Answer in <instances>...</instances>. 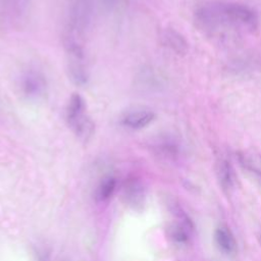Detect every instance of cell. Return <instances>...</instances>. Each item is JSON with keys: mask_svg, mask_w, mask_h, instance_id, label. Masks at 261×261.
Wrapping results in <instances>:
<instances>
[{"mask_svg": "<svg viewBox=\"0 0 261 261\" xmlns=\"http://www.w3.org/2000/svg\"><path fill=\"white\" fill-rule=\"evenodd\" d=\"M65 118L68 126L80 140L87 142L94 135V121L88 115L86 101L80 94L71 95L66 107Z\"/></svg>", "mask_w": 261, "mask_h": 261, "instance_id": "1", "label": "cell"}, {"mask_svg": "<svg viewBox=\"0 0 261 261\" xmlns=\"http://www.w3.org/2000/svg\"><path fill=\"white\" fill-rule=\"evenodd\" d=\"M222 8L227 20L236 29L255 30L258 27V16L251 7L241 3H222Z\"/></svg>", "mask_w": 261, "mask_h": 261, "instance_id": "2", "label": "cell"}, {"mask_svg": "<svg viewBox=\"0 0 261 261\" xmlns=\"http://www.w3.org/2000/svg\"><path fill=\"white\" fill-rule=\"evenodd\" d=\"M19 87L22 95L29 100H40L46 95L48 84L40 70L30 68L21 73Z\"/></svg>", "mask_w": 261, "mask_h": 261, "instance_id": "3", "label": "cell"}, {"mask_svg": "<svg viewBox=\"0 0 261 261\" xmlns=\"http://www.w3.org/2000/svg\"><path fill=\"white\" fill-rule=\"evenodd\" d=\"M66 70L70 81L76 86L88 84L90 74L86 61L85 50L66 51Z\"/></svg>", "mask_w": 261, "mask_h": 261, "instance_id": "4", "label": "cell"}, {"mask_svg": "<svg viewBox=\"0 0 261 261\" xmlns=\"http://www.w3.org/2000/svg\"><path fill=\"white\" fill-rule=\"evenodd\" d=\"M160 40L164 47L177 55H185L189 50V44L186 38L172 28H165L160 33Z\"/></svg>", "mask_w": 261, "mask_h": 261, "instance_id": "5", "label": "cell"}, {"mask_svg": "<svg viewBox=\"0 0 261 261\" xmlns=\"http://www.w3.org/2000/svg\"><path fill=\"white\" fill-rule=\"evenodd\" d=\"M125 202L134 209H141L145 203V188L143 184L135 177L128 178L123 188Z\"/></svg>", "mask_w": 261, "mask_h": 261, "instance_id": "6", "label": "cell"}, {"mask_svg": "<svg viewBox=\"0 0 261 261\" xmlns=\"http://www.w3.org/2000/svg\"><path fill=\"white\" fill-rule=\"evenodd\" d=\"M155 117V113L150 109H136L126 112L121 118V123L130 129H141L149 125Z\"/></svg>", "mask_w": 261, "mask_h": 261, "instance_id": "7", "label": "cell"}, {"mask_svg": "<svg viewBox=\"0 0 261 261\" xmlns=\"http://www.w3.org/2000/svg\"><path fill=\"white\" fill-rule=\"evenodd\" d=\"M214 240L219 250L224 254L231 255L236 253L237 241L227 226H218L214 231Z\"/></svg>", "mask_w": 261, "mask_h": 261, "instance_id": "8", "label": "cell"}, {"mask_svg": "<svg viewBox=\"0 0 261 261\" xmlns=\"http://www.w3.org/2000/svg\"><path fill=\"white\" fill-rule=\"evenodd\" d=\"M216 174L222 190L229 191L233 184V173L229 162L225 159H219L216 164Z\"/></svg>", "mask_w": 261, "mask_h": 261, "instance_id": "9", "label": "cell"}, {"mask_svg": "<svg viewBox=\"0 0 261 261\" xmlns=\"http://www.w3.org/2000/svg\"><path fill=\"white\" fill-rule=\"evenodd\" d=\"M116 188V179L113 176L104 177L98 185L95 198L98 202H105L113 195Z\"/></svg>", "mask_w": 261, "mask_h": 261, "instance_id": "10", "label": "cell"}, {"mask_svg": "<svg viewBox=\"0 0 261 261\" xmlns=\"http://www.w3.org/2000/svg\"><path fill=\"white\" fill-rule=\"evenodd\" d=\"M239 159L244 167L261 175V154L254 151H244L239 154Z\"/></svg>", "mask_w": 261, "mask_h": 261, "instance_id": "11", "label": "cell"}, {"mask_svg": "<svg viewBox=\"0 0 261 261\" xmlns=\"http://www.w3.org/2000/svg\"><path fill=\"white\" fill-rule=\"evenodd\" d=\"M192 230H193V226L178 221L176 223L171 224L168 227V236L173 242L178 244H184L188 242Z\"/></svg>", "mask_w": 261, "mask_h": 261, "instance_id": "12", "label": "cell"}, {"mask_svg": "<svg viewBox=\"0 0 261 261\" xmlns=\"http://www.w3.org/2000/svg\"><path fill=\"white\" fill-rule=\"evenodd\" d=\"M141 84L143 87L151 90H157L160 87L163 86V79L160 74H158L156 71H154L151 68H147L142 71L141 76Z\"/></svg>", "mask_w": 261, "mask_h": 261, "instance_id": "13", "label": "cell"}, {"mask_svg": "<svg viewBox=\"0 0 261 261\" xmlns=\"http://www.w3.org/2000/svg\"><path fill=\"white\" fill-rule=\"evenodd\" d=\"M157 143L158 144L156 145V149L159 150V152L164 155L173 156L177 151L175 143L168 138H163V139L159 140Z\"/></svg>", "mask_w": 261, "mask_h": 261, "instance_id": "14", "label": "cell"}, {"mask_svg": "<svg viewBox=\"0 0 261 261\" xmlns=\"http://www.w3.org/2000/svg\"><path fill=\"white\" fill-rule=\"evenodd\" d=\"M27 0H1V3L10 12H19L25 5Z\"/></svg>", "mask_w": 261, "mask_h": 261, "instance_id": "15", "label": "cell"}, {"mask_svg": "<svg viewBox=\"0 0 261 261\" xmlns=\"http://www.w3.org/2000/svg\"><path fill=\"white\" fill-rule=\"evenodd\" d=\"M34 257L35 261H51V256L49 251L41 246L34 247Z\"/></svg>", "mask_w": 261, "mask_h": 261, "instance_id": "16", "label": "cell"}, {"mask_svg": "<svg viewBox=\"0 0 261 261\" xmlns=\"http://www.w3.org/2000/svg\"><path fill=\"white\" fill-rule=\"evenodd\" d=\"M259 244H260V246H261V233H260V236H259Z\"/></svg>", "mask_w": 261, "mask_h": 261, "instance_id": "17", "label": "cell"}]
</instances>
